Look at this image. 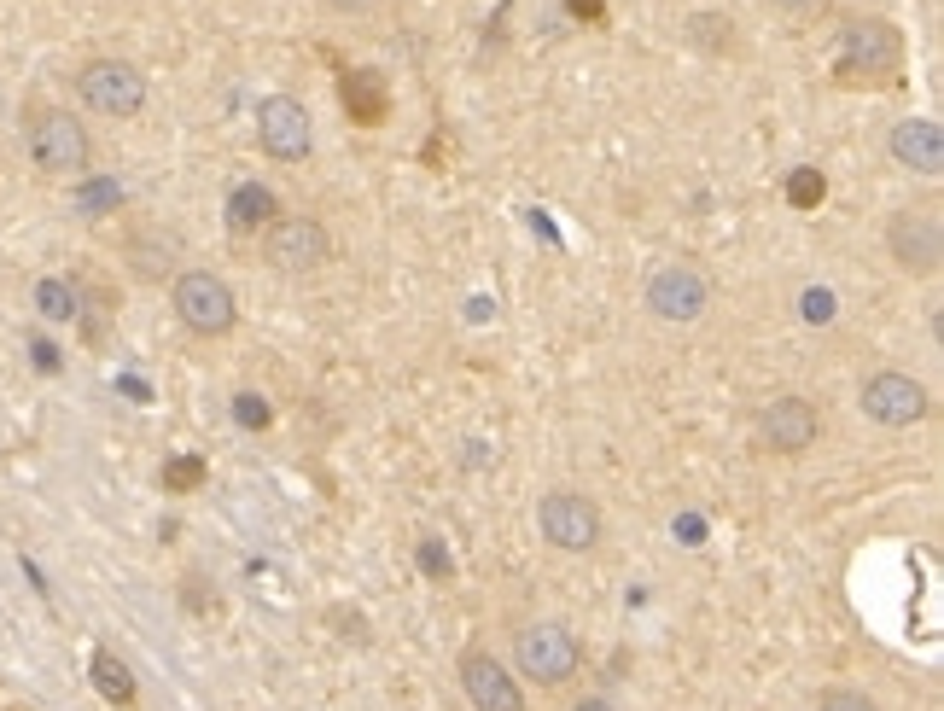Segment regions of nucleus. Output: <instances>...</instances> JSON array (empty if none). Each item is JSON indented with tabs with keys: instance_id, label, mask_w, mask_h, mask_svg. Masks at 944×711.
Instances as JSON below:
<instances>
[{
	"instance_id": "f257e3e1",
	"label": "nucleus",
	"mask_w": 944,
	"mask_h": 711,
	"mask_svg": "<svg viewBox=\"0 0 944 711\" xmlns=\"http://www.w3.org/2000/svg\"><path fill=\"white\" fill-rule=\"evenodd\" d=\"M24 146H30V164L41 175H82L94 158L88 129L70 111H35L30 129H24Z\"/></svg>"
},
{
	"instance_id": "f03ea898",
	"label": "nucleus",
	"mask_w": 944,
	"mask_h": 711,
	"mask_svg": "<svg viewBox=\"0 0 944 711\" xmlns=\"http://www.w3.org/2000/svg\"><path fill=\"white\" fill-rule=\"evenodd\" d=\"M175 315H181V327H187V333H199V339H222V333H234V321H239L234 286H228V280H216L210 269H187L181 280H175Z\"/></svg>"
},
{
	"instance_id": "7ed1b4c3",
	"label": "nucleus",
	"mask_w": 944,
	"mask_h": 711,
	"mask_svg": "<svg viewBox=\"0 0 944 711\" xmlns=\"http://www.w3.org/2000/svg\"><path fill=\"white\" fill-rule=\"evenodd\" d=\"M76 94L100 117H135L140 105H146V76L129 59H88V65L76 70Z\"/></svg>"
},
{
	"instance_id": "20e7f679",
	"label": "nucleus",
	"mask_w": 944,
	"mask_h": 711,
	"mask_svg": "<svg viewBox=\"0 0 944 711\" xmlns=\"http://www.w3.org/2000/svg\"><path fill=\"white\" fill-rule=\"evenodd\" d=\"M513 659L531 682H572L583 665V647L566 624H525L513 636Z\"/></svg>"
},
{
	"instance_id": "39448f33",
	"label": "nucleus",
	"mask_w": 944,
	"mask_h": 711,
	"mask_svg": "<svg viewBox=\"0 0 944 711\" xmlns=\"http://www.w3.org/2000/svg\"><path fill=\"white\" fill-rule=\"evenodd\" d=\"M647 309L659 315V321H700L706 315V304H711V280H706V269L700 263H659V269L647 274Z\"/></svg>"
},
{
	"instance_id": "423d86ee",
	"label": "nucleus",
	"mask_w": 944,
	"mask_h": 711,
	"mask_svg": "<svg viewBox=\"0 0 944 711\" xmlns=\"http://www.w3.org/2000/svg\"><path fill=\"white\" fill-rule=\"evenodd\" d=\"M886 251H892V263L904 274H939L944 263V222L933 204H921V210H898L892 222H886Z\"/></svg>"
},
{
	"instance_id": "0eeeda50",
	"label": "nucleus",
	"mask_w": 944,
	"mask_h": 711,
	"mask_svg": "<svg viewBox=\"0 0 944 711\" xmlns=\"http://www.w3.org/2000/svg\"><path fill=\"white\" fill-rule=\"evenodd\" d=\"M898 59H904L898 30L880 24V18H857V24L845 30L840 76L845 82H892V76H898Z\"/></svg>"
},
{
	"instance_id": "6e6552de",
	"label": "nucleus",
	"mask_w": 944,
	"mask_h": 711,
	"mask_svg": "<svg viewBox=\"0 0 944 711\" xmlns=\"http://www.w3.org/2000/svg\"><path fill=\"white\" fill-rule=\"evenodd\" d=\"M537 531L566 554H589L601 542V508L577 490H548L537 502Z\"/></svg>"
},
{
	"instance_id": "1a4fd4ad",
	"label": "nucleus",
	"mask_w": 944,
	"mask_h": 711,
	"mask_svg": "<svg viewBox=\"0 0 944 711\" xmlns=\"http://www.w3.org/2000/svg\"><path fill=\"white\" fill-rule=\"evenodd\" d=\"M257 140H263V152L280 158V164L309 158V146H315V117H309V105L292 100V94H269V100L257 105Z\"/></svg>"
},
{
	"instance_id": "9d476101",
	"label": "nucleus",
	"mask_w": 944,
	"mask_h": 711,
	"mask_svg": "<svg viewBox=\"0 0 944 711\" xmlns=\"http://www.w3.org/2000/svg\"><path fill=\"white\" fill-rule=\"evenodd\" d=\"M263 234H269V263L286 274H309L333 257V239L315 216H274Z\"/></svg>"
},
{
	"instance_id": "9b49d317",
	"label": "nucleus",
	"mask_w": 944,
	"mask_h": 711,
	"mask_svg": "<svg viewBox=\"0 0 944 711\" xmlns=\"http://www.w3.org/2000/svg\"><path fill=\"white\" fill-rule=\"evenodd\" d=\"M863 414L880 420V426H915L921 414H927V391H921V379L910 373H869L863 379Z\"/></svg>"
},
{
	"instance_id": "f8f14e48",
	"label": "nucleus",
	"mask_w": 944,
	"mask_h": 711,
	"mask_svg": "<svg viewBox=\"0 0 944 711\" xmlns=\"http://www.w3.org/2000/svg\"><path fill=\"white\" fill-rule=\"evenodd\" d=\"M758 432L781 455H805L810 443L822 438V414H816L810 397H770L764 414H758Z\"/></svg>"
},
{
	"instance_id": "ddd939ff",
	"label": "nucleus",
	"mask_w": 944,
	"mask_h": 711,
	"mask_svg": "<svg viewBox=\"0 0 944 711\" xmlns=\"http://www.w3.org/2000/svg\"><path fill=\"white\" fill-rule=\"evenodd\" d=\"M461 688H467V700L478 711H525V694H519V682L507 677V665L496 653L472 647L467 659H461Z\"/></svg>"
},
{
	"instance_id": "4468645a",
	"label": "nucleus",
	"mask_w": 944,
	"mask_h": 711,
	"mask_svg": "<svg viewBox=\"0 0 944 711\" xmlns=\"http://www.w3.org/2000/svg\"><path fill=\"white\" fill-rule=\"evenodd\" d=\"M892 158L915 175H939L944 170V129L933 117H904V123H892Z\"/></svg>"
},
{
	"instance_id": "2eb2a0df",
	"label": "nucleus",
	"mask_w": 944,
	"mask_h": 711,
	"mask_svg": "<svg viewBox=\"0 0 944 711\" xmlns=\"http://www.w3.org/2000/svg\"><path fill=\"white\" fill-rule=\"evenodd\" d=\"M274 216H280V210H274L269 187H263V181H239L234 199H228V228H234V234H263Z\"/></svg>"
},
{
	"instance_id": "dca6fc26",
	"label": "nucleus",
	"mask_w": 944,
	"mask_h": 711,
	"mask_svg": "<svg viewBox=\"0 0 944 711\" xmlns=\"http://www.w3.org/2000/svg\"><path fill=\"white\" fill-rule=\"evenodd\" d=\"M735 30H741V24H735L729 12H694V18L682 24L688 47H700V53H717V59H723V53H735V41H741Z\"/></svg>"
},
{
	"instance_id": "f3484780",
	"label": "nucleus",
	"mask_w": 944,
	"mask_h": 711,
	"mask_svg": "<svg viewBox=\"0 0 944 711\" xmlns=\"http://www.w3.org/2000/svg\"><path fill=\"white\" fill-rule=\"evenodd\" d=\"M344 105L356 111V123H379L385 117V82H379V70H350L344 76Z\"/></svg>"
},
{
	"instance_id": "a211bd4d",
	"label": "nucleus",
	"mask_w": 944,
	"mask_h": 711,
	"mask_svg": "<svg viewBox=\"0 0 944 711\" xmlns=\"http://www.w3.org/2000/svg\"><path fill=\"white\" fill-rule=\"evenodd\" d=\"M88 677H94V688H100L111 706H129V700H135V671H129V665H123L111 647H100V653H94Z\"/></svg>"
},
{
	"instance_id": "6ab92c4d",
	"label": "nucleus",
	"mask_w": 944,
	"mask_h": 711,
	"mask_svg": "<svg viewBox=\"0 0 944 711\" xmlns=\"http://www.w3.org/2000/svg\"><path fill=\"white\" fill-rule=\"evenodd\" d=\"M35 315L41 321H76L82 315V292L59 280V274H47V280H35Z\"/></svg>"
},
{
	"instance_id": "aec40b11",
	"label": "nucleus",
	"mask_w": 944,
	"mask_h": 711,
	"mask_svg": "<svg viewBox=\"0 0 944 711\" xmlns=\"http://www.w3.org/2000/svg\"><path fill=\"white\" fill-rule=\"evenodd\" d=\"M129 257H135V274H146V280H164V274H169V257H175V251H169L164 239H135V245H129Z\"/></svg>"
},
{
	"instance_id": "412c9836",
	"label": "nucleus",
	"mask_w": 944,
	"mask_h": 711,
	"mask_svg": "<svg viewBox=\"0 0 944 711\" xmlns=\"http://www.w3.org/2000/svg\"><path fill=\"white\" fill-rule=\"evenodd\" d=\"M822 193H828L822 170H793V181H787V204H793V210H816Z\"/></svg>"
},
{
	"instance_id": "4be33fe9",
	"label": "nucleus",
	"mask_w": 944,
	"mask_h": 711,
	"mask_svg": "<svg viewBox=\"0 0 944 711\" xmlns=\"http://www.w3.org/2000/svg\"><path fill=\"white\" fill-rule=\"evenodd\" d=\"M234 420L245 426V432H263V426L274 420L269 397H257V391H239V397H234Z\"/></svg>"
},
{
	"instance_id": "5701e85b",
	"label": "nucleus",
	"mask_w": 944,
	"mask_h": 711,
	"mask_svg": "<svg viewBox=\"0 0 944 711\" xmlns=\"http://www.w3.org/2000/svg\"><path fill=\"white\" fill-rule=\"evenodd\" d=\"M117 204H123V187H117V181H88V187L76 193V210H88V216L117 210Z\"/></svg>"
},
{
	"instance_id": "b1692460",
	"label": "nucleus",
	"mask_w": 944,
	"mask_h": 711,
	"mask_svg": "<svg viewBox=\"0 0 944 711\" xmlns=\"http://www.w3.org/2000/svg\"><path fill=\"white\" fill-rule=\"evenodd\" d=\"M799 315H805L810 327H828V321L840 315V304H834V292H828V286H810L805 298H799Z\"/></svg>"
},
{
	"instance_id": "393cba45",
	"label": "nucleus",
	"mask_w": 944,
	"mask_h": 711,
	"mask_svg": "<svg viewBox=\"0 0 944 711\" xmlns=\"http://www.w3.org/2000/svg\"><path fill=\"white\" fill-rule=\"evenodd\" d=\"M164 484L169 490H193V484H204V461H193V455H187V461H169Z\"/></svg>"
},
{
	"instance_id": "a878e982",
	"label": "nucleus",
	"mask_w": 944,
	"mask_h": 711,
	"mask_svg": "<svg viewBox=\"0 0 944 711\" xmlns=\"http://www.w3.org/2000/svg\"><path fill=\"white\" fill-rule=\"evenodd\" d=\"M822 711H880L869 694H857V688H828L822 694Z\"/></svg>"
},
{
	"instance_id": "bb28decb",
	"label": "nucleus",
	"mask_w": 944,
	"mask_h": 711,
	"mask_svg": "<svg viewBox=\"0 0 944 711\" xmlns=\"http://www.w3.org/2000/svg\"><path fill=\"white\" fill-rule=\"evenodd\" d=\"M420 566H426V577H449V554H443V542H438V537L420 542Z\"/></svg>"
},
{
	"instance_id": "cd10ccee",
	"label": "nucleus",
	"mask_w": 944,
	"mask_h": 711,
	"mask_svg": "<svg viewBox=\"0 0 944 711\" xmlns=\"http://www.w3.org/2000/svg\"><path fill=\"white\" fill-rule=\"evenodd\" d=\"M321 6H327L333 18H373L385 0H321Z\"/></svg>"
},
{
	"instance_id": "c85d7f7f",
	"label": "nucleus",
	"mask_w": 944,
	"mask_h": 711,
	"mask_svg": "<svg viewBox=\"0 0 944 711\" xmlns=\"http://www.w3.org/2000/svg\"><path fill=\"white\" fill-rule=\"evenodd\" d=\"M30 356H35V368H41V373H59V350H53L47 339H35V344H30Z\"/></svg>"
},
{
	"instance_id": "c756f323",
	"label": "nucleus",
	"mask_w": 944,
	"mask_h": 711,
	"mask_svg": "<svg viewBox=\"0 0 944 711\" xmlns=\"http://www.w3.org/2000/svg\"><path fill=\"white\" fill-rule=\"evenodd\" d=\"M764 6H776V12H787V18H805V12L822 6V0H764Z\"/></svg>"
},
{
	"instance_id": "7c9ffc66",
	"label": "nucleus",
	"mask_w": 944,
	"mask_h": 711,
	"mask_svg": "<svg viewBox=\"0 0 944 711\" xmlns=\"http://www.w3.org/2000/svg\"><path fill=\"white\" fill-rule=\"evenodd\" d=\"M572 12L577 18H601V0H572Z\"/></svg>"
},
{
	"instance_id": "2f4dec72",
	"label": "nucleus",
	"mask_w": 944,
	"mask_h": 711,
	"mask_svg": "<svg viewBox=\"0 0 944 711\" xmlns=\"http://www.w3.org/2000/svg\"><path fill=\"white\" fill-rule=\"evenodd\" d=\"M577 711H612V706H607V700H601V694H589V700H583V706H577Z\"/></svg>"
}]
</instances>
